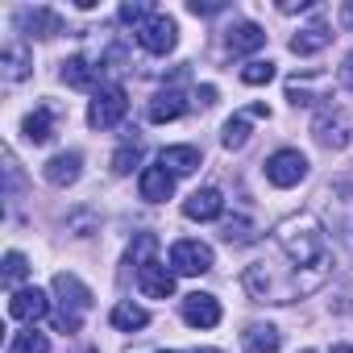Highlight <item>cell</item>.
<instances>
[{
    "instance_id": "cell-1",
    "label": "cell",
    "mask_w": 353,
    "mask_h": 353,
    "mask_svg": "<svg viewBox=\"0 0 353 353\" xmlns=\"http://www.w3.org/2000/svg\"><path fill=\"white\" fill-rule=\"evenodd\" d=\"M274 245L287 254V262L295 266V291L307 295L328 279L332 254H328V229L312 216V212H295L287 221L274 225Z\"/></svg>"
},
{
    "instance_id": "cell-2",
    "label": "cell",
    "mask_w": 353,
    "mask_h": 353,
    "mask_svg": "<svg viewBox=\"0 0 353 353\" xmlns=\"http://www.w3.org/2000/svg\"><path fill=\"white\" fill-rule=\"evenodd\" d=\"M320 204H324V216H328V233L353 254V183H328Z\"/></svg>"
},
{
    "instance_id": "cell-3",
    "label": "cell",
    "mask_w": 353,
    "mask_h": 353,
    "mask_svg": "<svg viewBox=\"0 0 353 353\" xmlns=\"http://www.w3.org/2000/svg\"><path fill=\"white\" fill-rule=\"evenodd\" d=\"M125 112H129L125 88H121V83H108V88H100V92L92 96V104H88V125H92V129H117V125L125 121Z\"/></svg>"
},
{
    "instance_id": "cell-4",
    "label": "cell",
    "mask_w": 353,
    "mask_h": 353,
    "mask_svg": "<svg viewBox=\"0 0 353 353\" xmlns=\"http://www.w3.org/2000/svg\"><path fill=\"white\" fill-rule=\"evenodd\" d=\"M212 245L208 241H196V237H183V241H174L170 245V270L174 274H188V279H200L212 270Z\"/></svg>"
},
{
    "instance_id": "cell-5",
    "label": "cell",
    "mask_w": 353,
    "mask_h": 353,
    "mask_svg": "<svg viewBox=\"0 0 353 353\" xmlns=\"http://www.w3.org/2000/svg\"><path fill=\"white\" fill-rule=\"evenodd\" d=\"M262 170H266V183H274V188L287 192V188H299L307 179V158L299 150H274L262 162Z\"/></svg>"
},
{
    "instance_id": "cell-6",
    "label": "cell",
    "mask_w": 353,
    "mask_h": 353,
    "mask_svg": "<svg viewBox=\"0 0 353 353\" xmlns=\"http://www.w3.org/2000/svg\"><path fill=\"white\" fill-rule=\"evenodd\" d=\"M312 137L324 145V150H345L353 141V121L336 108H320L316 121H312Z\"/></svg>"
},
{
    "instance_id": "cell-7",
    "label": "cell",
    "mask_w": 353,
    "mask_h": 353,
    "mask_svg": "<svg viewBox=\"0 0 353 353\" xmlns=\"http://www.w3.org/2000/svg\"><path fill=\"white\" fill-rule=\"evenodd\" d=\"M137 46H141L145 54H170L174 46H179V26H174V17L154 13V17L137 30Z\"/></svg>"
},
{
    "instance_id": "cell-8",
    "label": "cell",
    "mask_w": 353,
    "mask_h": 353,
    "mask_svg": "<svg viewBox=\"0 0 353 353\" xmlns=\"http://www.w3.org/2000/svg\"><path fill=\"white\" fill-rule=\"evenodd\" d=\"M137 291L145 299H170L174 295V270L162 258H150L145 266H137Z\"/></svg>"
},
{
    "instance_id": "cell-9",
    "label": "cell",
    "mask_w": 353,
    "mask_h": 353,
    "mask_svg": "<svg viewBox=\"0 0 353 353\" xmlns=\"http://www.w3.org/2000/svg\"><path fill=\"white\" fill-rule=\"evenodd\" d=\"M54 295H59V312H67V316H75V320H83V312H92V291H88V283H79L75 274H54Z\"/></svg>"
},
{
    "instance_id": "cell-10",
    "label": "cell",
    "mask_w": 353,
    "mask_h": 353,
    "mask_svg": "<svg viewBox=\"0 0 353 353\" xmlns=\"http://www.w3.org/2000/svg\"><path fill=\"white\" fill-rule=\"evenodd\" d=\"M9 316L34 328L38 320H46V316H50V295H46V291H38V287H21V291H13V295H9Z\"/></svg>"
},
{
    "instance_id": "cell-11",
    "label": "cell",
    "mask_w": 353,
    "mask_h": 353,
    "mask_svg": "<svg viewBox=\"0 0 353 353\" xmlns=\"http://www.w3.org/2000/svg\"><path fill=\"white\" fill-rule=\"evenodd\" d=\"M79 174H83V154L79 150H63L42 166V179L50 188H71V183H79Z\"/></svg>"
},
{
    "instance_id": "cell-12",
    "label": "cell",
    "mask_w": 353,
    "mask_h": 353,
    "mask_svg": "<svg viewBox=\"0 0 353 353\" xmlns=\"http://www.w3.org/2000/svg\"><path fill=\"white\" fill-rule=\"evenodd\" d=\"M137 192H141V200H150V204H166V200L174 196V174H170L162 162L141 166V174H137Z\"/></svg>"
},
{
    "instance_id": "cell-13",
    "label": "cell",
    "mask_w": 353,
    "mask_h": 353,
    "mask_svg": "<svg viewBox=\"0 0 353 353\" xmlns=\"http://www.w3.org/2000/svg\"><path fill=\"white\" fill-rule=\"evenodd\" d=\"M179 312H183V320H188L192 328H216V324H221V299L208 295V291L188 295V299L179 303Z\"/></svg>"
},
{
    "instance_id": "cell-14",
    "label": "cell",
    "mask_w": 353,
    "mask_h": 353,
    "mask_svg": "<svg viewBox=\"0 0 353 353\" xmlns=\"http://www.w3.org/2000/svg\"><path fill=\"white\" fill-rule=\"evenodd\" d=\"M30 71H34V54L26 42L0 46V75H5V83H21V79H30Z\"/></svg>"
},
{
    "instance_id": "cell-15",
    "label": "cell",
    "mask_w": 353,
    "mask_h": 353,
    "mask_svg": "<svg viewBox=\"0 0 353 353\" xmlns=\"http://www.w3.org/2000/svg\"><path fill=\"white\" fill-rule=\"evenodd\" d=\"M183 216L188 221H221L225 216V196L216 188H200L183 200Z\"/></svg>"
},
{
    "instance_id": "cell-16",
    "label": "cell",
    "mask_w": 353,
    "mask_h": 353,
    "mask_svg": "<svg viewBox=\"0 0 353 353\" xmlns=\"http://www.w3.org/2000/svg\"><path fill=\"white\" fill-rule=\"evenodd\" d=\"M17 26L30 34V38H59L63 34V17L54 9H21L17 13Z\"/></svg>"
},
{
    "instance_id": "cell-17",
    "label": "cell",
    "mask_w": 353,
    "mask_h": 353,
    "mask_svg": "<svg viewBox=\"0 0 353 353\" xmlns=\"http://www.w3.org/2000/svg\"><path fill=\"white\" fill-rule=\"evenodd\" d=\"M225 46H229L233 54H254V50L266 46V30L254 26V21H237V26L225 34Z\"/></svg>"
},
{
    "instance_id": "cell-18",
    "label": "cell",
    "mask_w": 353,
    "mask_h": 353,
    "mask_svg": "<svg viewBox=\"0 0 353 353\" xmlns=\"http://www.w3.org/2000/svg\"><path fill=\"white\" fill-rule=\"evenodd\" d=\"M183 112H188V96H183V92H174V88H166V92H158V96L150 100V121H154V125L179 121Z\"/></svg>"
},
{
    "instance_id": "cell-19",
    "label": "cell",
    "mask_w": 353,
    "mask_h": 353,
    "mask_svg": "<svg viewBox=\"0 0 353 353\" xmlns=\"http://www.w3.org/2000/svg\"><path fill=\"white\" fill-rule=\"evenodd\" d=\"M158 162H162L170 174H192V170L204 166V154H200L196 145H166V150L158 154Z\"/></svg>"
},
{
    "instance_id": "cell-20",
    "label": "cell",
    "mask_w": 353,
    "mask_h": 353,
    "mask_svg": "<svg viewBox=\"0 0 353 353\" xmlns=\"http://www.w3.org/2000/svg\"><path fill=\"white\" fill-rule=\"evenodd\" d=\"M328 42H332V30H328L324 21H312V26H303V30L291 38V54L307 59V54H320Z\"/></svg>"
},
{
    "instance_id": "cell-21",
    "label": "cell",
    "mask_w": 353,
    "mask_h": 353,
    "mask_svg": "<svg viewBox=\"0 0 353 353\" xmlns=\"http://www.w3.org/2000/svg\"><path fill=\"white\" fill-rule=\"evenodd\" d=\"M21 133H26L30 145H46V141L54 137V108H50V104H38V108L21 121Z\"/></svg>"
},
{
    "instance_id": "cell-22",
    "label": "cell",
    "mask_w": 353,
    "mask_h": 353,
    "mask_svg": "<svg viewBox=\"0 0 353 353\" xmlns=\"http://www.w3.org/2000/svg\"><path fill=\"white\" fill-rule=\"evenodd\" d=\"M241 349L245 353H279L283 349V332L274 324H250L241 332Z\"/></svg>"
},
{
    "instance_id": "cell-23",
    "label": "cell",
    "mask_w": 353,
    "mask_h": 353,
    "mask_svg": "<svg viewBox=\"0 0 353 353\" xmlns=\"http://www.w3.org/2000/svg\"><path fill=\"white\" fill-rule=\"evenodd\" d=\"M108 320H112V328H121V332H137V328L150 324V312H145L141 303H133V299H121Z\"/></svg>"
},
{
    "instance_id": "cell-24",
    "label": "cell",
    "mask_w": 353,
    "mask_h": 353,
    "mask_svg": "<svg viewBox=\"0 0 353 353\" xmlns=\"http://www.w3.org/2000/svg\"><path fill=\"white\" fill-rule=\"evenodd\" d=\"M96 71H100V67H92L83 54H75V59H67V63H63V71H59V75H63V83H67V88H96Z\"/></svg>"
},
{
    "instance_id": "cell-25",
    "label": "cell",
    "mask_w": 353,
    "mask_h": 353,
    "mask_svg": "<svg viewBox=\"0 0 353 353\" xmlns=\"http://www.w3.org/2000/svg\"><path fill=\"white\" fill-rule=\"evenodd\" d=\"M316 88H320V79H312V75H303V79H299V75H295V79L287 83V100H291L295 108H299V104H303V108H316L320 100H328V96H324V92H316Z\"/></svg>"
},
{
    "instance_id": "cell-26",
    "label": "cell",
    "mask_w": 353,
    "mask_h": 353,
    "mask_svg": "<svg viewBox=\"0 0 353 353\" xmlns=\"http://www.w3.org/2000/svg\"><path fill=\"white\" fill-rule=\"evenodd\" d=\"M245 141H250V112H237V117L225 121V129H221V145H225V150H241Z\"/></svg>"
},
{
    "instance_id": "cell-27",
    "label": "cell",
    "mask_w": 353,
    "mask_h": 353,
    "mask_svg": "<svg viewBox=\"0 0 353 353\" xmlns=\"http://www.w3.org/2000/svg\"><path fill=\"white\" fill-rule=\"evenodd\" d=\"M9 353H50V341H46V332L26 328V332H13L9 336Z\"/></svg>"
},
{
    "instance_id": "cell-28",
    "label": "cell",
    "mask_w": 353,
    "mask_h": 353,
    "mask_svg": "<svg viewBox=\"0 0 353 353\" xmlns=\"http://www.w3.org/2000/svg\"><path fill=\"white\" fill-rule=\"evenodd\" d=\"M221 237H225L229 245H250V241H254V225H250L245 216H225V221H221Z\"/></svg>"
},
{
    "instance_id": "cell-29",
    "label": "cell",
    "mask_w": 353,
    "mask_h": 353,
    "mask_svg": "<svg viewBox=\"0 0 353 353\" xmlns=\"http://www.w3.org/2000/svg\"><path fill=\"white\" fill-rule=\"evenodd\" d=\"M26 274H30L26 254H21V250H9V254H5V287H9V291H21Z\"/></svg>"
},
{
    "instance_id": "cell-30",
    "label": "cell",
    "mask_w": 353,
    "mask_h": 353,
    "mask_svg": "<svg viewBox=\"0 0 353 353\" xmlns=\"http://www.w3.org/2000/svg\"><path fill=\"white\" fill-rule=\"evenodd\" d=\"M270 79H274V63L270 59H254V63L241 67V83H250V88H262Z\"/></svg>"
},
{
    "instance_id": "cell-31",
    "label": "cell",
    "mask_w": 353,
    "mask_h": 353,
    "mask_svg": "<svg viewBox=\"0 0 353 353\" xmlns=\"http://www.w3.org/2000/svg\"><path fill=\"white\" fill-rule=\"evenodd\" d=\"M137 162H141V141H137V137H133V141H125V145L112 154V170H117V174H129Z\"/></svg>"
},
{
    "instance_id": "cell-32",
    "label": "cell",
    "mask_w": 353,
    "mask_h": 353,
    "mask_svg": "<svg viewBox=\"0 0 353 353\" xmlns=\"http://www.w3.org/2000/svg\"><path fill=\"white\" fill-rule=\"evenodd\" d=\"M150 17H154V5H145V0H129V5H121V21L133 26V34H137Z\"/></svg>"
},
{
    "instance_id": "cell-33",
    "label": "cell",
    "mask_w": 353,
    "mask_h": 353,
    "mask_svg": "<svg viewBox=\"0 0 353 353\" xmlns=\"http://www.w3.org/2000/svg\"><path fill=\"white\" fill-rule=\"evenodd\" d=\"M154 250H158V241H154V233H141L133 245H129V254H125V262L129 266H145L150 258H154Z\"/></svg>"
},
{
    "instance_id": "cell-34",
    "label": "cell",
    "mask_w": 353,
    "mask_h": 353,
    "mask_svg": "<svg viewBox=\"0 0 353 353\" xmlns=\"http://www.w3.org/2000/svg\"><path fill=\"white\" fill-rule=\"evenodd\" d=\"M188 9H192L196 17H216V13H221L225 5H221V0H192V5H188Z\"/></svg>"
},
{
    "instance_id": "cell-35",
    "label": "cell",
    "mask_w": 353,
    "mask_h": 353,
    "mask_svg": "<svg viewBox=\"0 0 353 353\" xmlns=\"http://www.w3.org/2000/svg\"><path fill=\"white\" fill-rule=\"evenodd\" d=\"M336 83H341V88H349V92H353V50H349V54H345V63H341V71H336Z\"/></svg>"
},
{
    "instance_id": "cell-36",
    "label": "cell",
    "mask_w": 353,
    "mask_h": 353,
    "mask_svg": "<svg viewBox=\"0 0 353 353\" xmlns=\"http://www.w3.org/2000/svg\"><path fill=\"white\" fill-rule=\"evenodd\" d=\"M312 9V0H279V13H303Z\"/></svg>"
},
{
    "instance_id": "cell-37",
    "label": "cell",
    "mask_w": 353,
    "mask_h": 353,
    "mask_svg": "<svg viewBox=\"0 0 353 353\" xmlns=\"http://www.w3.org/2000/svg\"><path fill=\"white\" fill-rule=\"evenodd\" d=\"M196 100H200L204 108H208V104H216V88H212V83H204V88L196 92Z\"/></svg>"
},
{
    "instance_id": "cell-38",
    "label": "cell",
    "mask_w": 353,
    "mask_h": 353,
    "mask_svg": "<svg viewBox=\"0 0 353 353\" xmlns=\"http://www.w3.org/2000/svg\"><path fill=\"white\" fill-rule=\"evenodd\" d=\"M341 26L353 30V0H345V5H341Z\"/></svg>"
},
{
    "instance_id": "cell-39",
    "label": "cell",
    "mask_w": 353,
    "mask_h": 353,
    "mask_svg": "<svg viewBox=\"0 0 353 353\" xmlns=\"http://www.w3.org/2000/svg\"><path fill=\"white\" fill-rule=\"evenodd\" d=\"M328 353H353V345H332Z\"/></svg>"
},
{
    "instance_id": "cell-40",
    "label": "cell",
    "mask_w": 353,
    "mask_h": 353,
    "mask_svg": "<svg viewBox=\"0 0 353 353\" xmlns=\"http://www.w3.org/2000/svg\"><path fill=\"white\" fill-rule=\"evenodd\" d=\"M192 353H221V349H192Z\"/></svg>"
},
{
    "instance_id": "cell-41",
    "label": "cell",
    "mask_w": 353,
    "mask_h": 353,
    "mask_svg": "<svg viewBox=\"0 0 353 353\" xmlns=\"http://www.w3.org/2000/svg\"><path fill=\"white\" fill-rule=\"evenodd\" d=\"M303 353H320V349H303Z\"/></svg>"
},
{
    "instance_id": "cell-42",
    "label": "cell",
    "mask_w": 353,
    "mask_h": 353,
    "mask_svg": "<svg viewBox=\"0 0 353 353\" xmlns=\"http://www.w3.org/2000/svg\"><path fill=\"white\" fill-rule=\"evenodd\" d=\"M162 353H170V349H162Z\"/></svg>"
}]
</instances>
